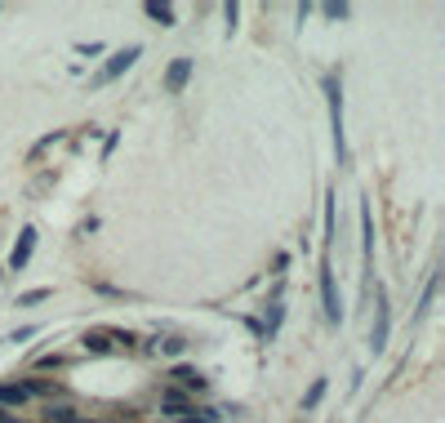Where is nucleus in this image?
Masks as SVG:
<instances>
[{"label":"nucleus","mask_w":445,"mask_h":423,"mask_svg":"<svg viewBox=\"0 0 445 423\" xmlns=\"http://www.w3.org/2000/svg\"><path fill=\"white\" fill-rule=\"evenodd\" d=\"M49 294H54V290H45V286H40V290H27V294H18V303H23V307H32V303H45Z\"/></svg>","instance_id":"18"},{"label":"nucleus","mask_w":445,"mask_h":423,"mask_svg":"<svg viewBox=\"0 0 445 423\" xmlns=\"http://www.w3.org/2000/svg\"><path fill=\"white\" fill-rule=\"evenodd\" d=\"M178 423H210V419H201L196 410H192V415H183V419H178Z\"/></svg>","instance_id":"24"},{"label":"nucleus","mask_w":445,"mask_h":423,"mask_svg":"<svg viewBox=\"0 0 445 423\" xmlns=\"http://www.w3.org/2000/svg\"><path fill=\"white\" fill-rule=\"evenodd\" d=\"M183 348H187V338H156V352H165V357H178Z\"/></svg>","instance_id":"17"},{"label":"nucleus","mask_w":445,"mask_h":423,"mask_svg":"<svg viewBox=\"0 0 445 423\" xmlns=\"http://www.w3.org/2000/svg\"><path fill=\"white\" fill-rule=\"evenodd\" d=\"M36 334H40V326H23V330H13L5 343H27V338H36Z\"/></svg>","instance_id":"20"},{"label":"nucleus","mask_w":445,"mask_h":423,"mask_svg":"<svg viewBox=\"0 0 445 423\" xmlns=\"http://www.w3.org/2000/svg\"><path fill=\"white\" fill-rule=\"evenodd\" d=\"M138 59H143V45H125V49H116V54H111V59L103 63V72L94 76V85H111L116 76H125V72H130V67H134Z\"/></svg>","instance_id":"3"},{"label":"nucleus","mask_w":445,"mask_h":423,"mask_svg":"<svg viewBox=\"0 0 445 423\" xmlns=\"http://www.w3.org/2000/svg\"><path fill=\"white\" fill-rule=\"evenodd\" d=\"M143 13H147V18H156L161 27H174V9H170V5H161V0H147Z\"/></svg>","instance_id":"14"},{"label":"nucleus","mask_w":445,"mask_h":423,"mask_svg":"<svg viewBox=\"0 0 445 423\" xmlns=\"http://www.w3.org/2000/svg\"><path fill=\"white\" fill-rule=\"evenodd\" d=\"M45 419H49V423H94V419H80L72 405H54V401L45 405Z\"/></svg>","instance_id":"13"},{"label":"nucleus","mask_w":445,"mask_h":423,"mask_svg":"<svg viewBox=\"0 0 445 423\" xmlns=\"http://www.w3.org/2000/svg\"><path fill=\"white\" fill-rule=\"evenodd\" d=\"M325 388H330L325 379H316V384L308 388V397H303V410H316V405H321V397H325Z\"/></svg>","instance_id":"15"},{"label":"nucleus","mask_w":445,"mask_h":423,"mask_svg":"<svg viewBox=\"0 0 445 423\" xmlns=\"http://www.w3.org/2000/svg\"><path fill=\"white\" fill-rule=\"evenodd\" d=\"M170 384H174V388H183L187 397H192V392H205V388H210V384H205V374H201V370H192V365H174V370H170Z\"/></svg>","instance_id":"8"},{"label":"nucleus","mask_w":445,"mask_h":423,"mask_svg":"<svg viewBox=\"0 0 445 423\" xmlns=\"http://www.w3.org/2000/svg\"><path fill=\"white\" fill-rule=\"evenodd\" d=\"M222 18H227V36H232V32H236V18H241V5L227 0V5H222Z\"/></svg>","instance_id":"19"},{"label":"nucleus","mask_w":445,"mask_h":423,"mask_svg":"<svg viewBox=\"0 0 445 423\" xmlns=\"http://www.w3.org/2000/svg\"><path fill=\"white\" fill-rule=\"evenodd\" d=\"M387 330H392V307H387V290H374V326H370V352L387 348Z\"/></svg>","instance_id":"1"},{"label":"nucleus","mask_w":445,"mask_h":423,"mask_svg":"<svg viewBox=\"0 0 445 423\" xmlns=\"http://www.w3.org/2000/svg\"><path fill=\"white\" fill-rule=\"evenodd\" d=\"M192 410H196V401H192L183 388H174V384H170V388L161 392V415H170V419H183V415H192Z\"/></svg>","instance_id":"5"},{"label":"nucleus","mask_w":445,"mask_h":423,"mask_svg":"<svg viewBox=\"0 0 445 423\" xmlns=\"http://www.w3.org/2000/svg\"><path fill=\"white\" fill-rule=\"evenodd\" d=\"M32 250H36V228H23L18 232V245L9 250V272H23L32 263Z\"/></svg>","instance_id":"6"},{"label":"nucleus","mask_w":445,"mask_h":423,"mask_svg":"<svg viewBox=\"0 0 445 423\" xmlns=\"http://www.w3.org/2000/svg\"><path fill=\"white\" fill-rule=\"evenodd\" d=\"M334 201H339V196L325 192V254H330V241H334Z\"/></svg>","instance_id":"16"},{"label":"nucleus","mask_w":445,"mask_h":423,"mask_svg":"<svg viewBox=\"0 0 445 423\" xmlns=\"http://www.w3.org/2000/svg\"><path fill=\"white\" fill-rule=\"evenodd\" d=\"M321 303H325V321H330V326H339V321H343V303H339V286H334L330 254L321 259Z\"/></svg>","instance_id":"4"},{"label":"nucleus","mask_w":445,"mask_h":423,"mask_svg":"<svg viewBox=\"0 0 445 423\" xmlns=\"http://www.w3.org/2000/svg\"><path fill=\"white\" fill-rule=\"evenodd\" d=\"M325 94H330V125H334V152H339V165H347V143H343V90L339 80L325 76Z\"/></svg>","instance_id":"2"},{"label":"nucleus","mask_w":445,"mask_h":423,"mask_svg":"<svg viewBox=\"0 0 445 423\" xmlns=\"http://www.w3.org/2000/svg\"><path fill=\"white\" fill-rule=\"evenodd\" d=\"M325 18H347V5L339 0V5H325Z\"/></svg>","instance_id":"22"},{"label":"nucleus","mask_w":445,"mask_h":423,"mask_svg":"<svg viewBox=\"0 0 445 423\" xmlns=\"http://www.w3.org/2000/svg\"><path fill=\"white\" fill-rule=\"evenodd\" d=\"M281 321H285V303L272 299V303H268V321H258L263 338H276V334H281Z\"/></svg>","instance_id":"11"},{"label":"nucleus","mask_w":445,"mask_h":423,"mask_svg":"<svg viewBox=\"0 0 445 423\" xmlns=\"http://www.w3.org/2000/svg\"><path fill=\"white\" fill-rule=\"evenodd\" d=\"M80 348H85V352H94V357H107V352H111V343H107V330H85V334H80Z\"/></svg>","instance_id":"12"},{"label":"nucleus","mask_w":445,"mask_h":423,"mask_svg":"<svg viewBox=\"0 0 445 423\" xmlns=\"http://www.w3.org/2000/svg\"><path fill=\"white\" fill-rule=\"evenodd\" d=\"M27 401H32V397H27V392H23V384H0V410H23V405Z\"/></svg>","instance_id":"10"},{"label":"nucleus","mask_w":445,"mask_h":423,"mask_svg":"<svg viewBox=\"0 0 445 423\" xmlns=\"http://www.w3.org/2000/svg\"><path fill=\"white\" fill-rule=\"evenodd\" d=\"M58 138H63L58 130H54V134H45V138H40V143L32 147V161H36V157H40V152H45V147H54V143H58Z\"/></svg>","instance_id":"21"},{"label":"nucleus","mask_w":445,"mask_h":423,"mask_svg":"<svg viewBox=\"0 0 445 423\" xmlns=\"http://www.w3.org/2000/svg\"><path fill=\"white\" fill-rule=\"evenodd\" d=\"M192 80V59H174L170 72H165V94H183Z\"/></svg>","instance_id":"9"},{"label":"nucleus","mask_w":445,"mask_h":423,"mask_svg":"<svg viewBox=\"0 0 445 423\" xmlns=\"http://www.w3.org/2000/svg\"><path fill=\"white\" fill-rule=\"evenodd\" d=\"M76 54H89V59H94V54H103V45H99V40H89V45H76Z\"/></svg>","instance_id":"23"},{"label":"nucleus","mask_w":445,"mask_h":423,"mask_svg":"<svg viewBox=\"0 0 445 423\" xmlns=\"http://www.w3.org/2000/svg\"><path fill=\"white\" fill-rule=\"evenodd\" d=\"M18 384H23V392H27V397H45V401L63 397V384H58V379H40V374H27V379H18Z\"/></svg>","instance_id":"7"}]
</instances>
